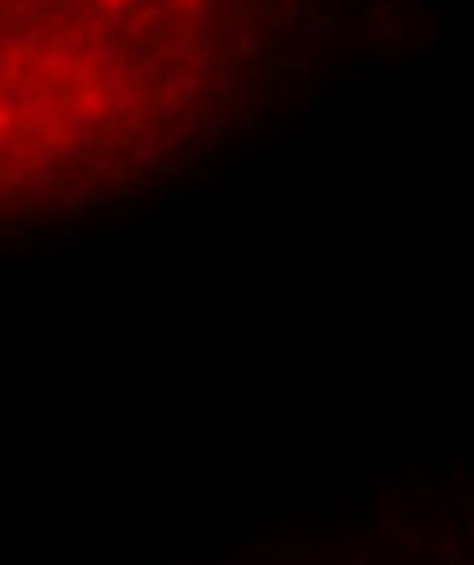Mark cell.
<instances>
[{
    "label": "cell",
    "mask_w": 474,
    "mask_h": 565,
    "mask_svg": "<svg viewBox=\"0 0 474 565\" xmlns=\"http://www.w3.org/2000/svg\"><path fill=\"white\" fill-rule=\"evenodd\" d=\"M436 548H439V557H442V560L448 563L451 557H457V551H460V542H457V539H454V536L448 533V536H442V539H439V545H436Z\"/></svg>",
    "instance_id": "1"
},
{
    "label": "cell",
    "mask_w": 474,
    "mask_h": 565,
    "mask_svg": "<svg viewBox=\"0 0 474 565\" xmlns=\"http://www.w3.org/2000/svg\"><path fill=\"white\" fill-rule=\"evenodd\" d=\"M403 494H424V497H430L433 494V485L430 482H415L409 491H403Z\"/></svg>",
    "instance_id": "3"
},
{
    "label": "cell",
    "mask_w": 474,
    "mask_h": 565,
    "mask_svg": "<svg viewBox=\"0 0 474 565\" xmlns=\"http://www.w3.org/2000/svg\"><path fill=\"white\" fill-rule=\"evenodd\" d=\"M451 456H457V459H474V447L472 444H466V447H451Z\"/></svg>",
    "instance_id": "4"
},
{
    "label": "cell",
    "mask_w": 474,
    "mask_h": 565,
    "mask_svg": "<svg viewBox=\"0 0 474 565\" xmlns=\"http://www.w3.org/2000/svg\"><path fill=\"white\" fill-rule=\"evenodd\" d=\"M451 479H469V465L466 462H457V465H451V473H448Z\"/></svg>",
    "instance_id": "2"
},
{
    "label": "cell",
    "mask_w": 474,
    "mask_h": 565,
    "mask_svg": "<svg viewBox=\"0 0 474 565\" xmlns=\"http://www.w3.org/2000/svg\"><path fill=\"white\" fill-rule=\"evenodd\" d=\"M409 554H412V557H421V554H424V542H421V533H415V539L409 542Z\"/></svg>",
    "instance_id": "5"
},
{
    "label": "cell",
    "mask_w": 474,
    "mask_h": 565,
    "mask_svg": "<svg viewBox=\"0 0 474 565\" xmlns=\"http://www.w3.org/2000/svg\"><path fill=\"white\" fill-rule=\"evenodd\" d=\"M469 506H472V515H474V500H469Z\"/></svg>",
    "instance_id": "6"
}]
</instances>
